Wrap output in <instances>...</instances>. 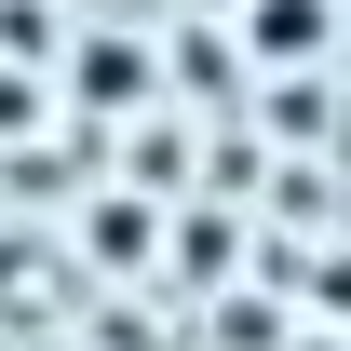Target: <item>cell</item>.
<instances>
[{
	"instance_id": "cell-1",
	"label": "cell",
	"mask_w": 351,
	"mask_h": 351,
	"mask_svg": "<svg viewBox=\"0 0 351 351\" xmlns=\"http://www.w3.org/2000/svg\"><path fill=\"white\" fill-rule=\"evenodd\" d=\"M338 54V0H243V68H324Z\"/></svg>"
}]
</instances>
